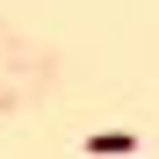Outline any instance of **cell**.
<instances>
[{"label":"cell","instance_id":"6da1fadb","mask_svg":"<svg viewBox=\"0 0 159 159\" xmlns=\"http://www.w3.org/2000/svg\"><path fill=\"white\" fill-rule=\"evenodd\" d=\"M87 152H94V159H109V152H138V130H94Z\"/></svg>","mask_w":159,"mask_h":159}]
</instances>
